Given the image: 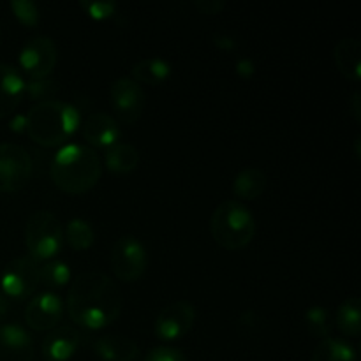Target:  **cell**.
<instances>
[{
  "label": "cell",
  "mask_w": 361,
  "mask_h": 361,
  "mask_svg": "<svg viewBox=\"0 0 361 361\" xmlns=\"http://www.w3.org/2000/svg\"><path fill=\"white\" fill-rule=\"evenodd\" d=\"M66 307L74 324L97 331L118 319L123 309V296L108 275L87 271L73 281Z\"/></svg>",
  "instance_id": "obj_1"
},
{
  "label": "cell",
  "mask_w": 361,
  "mask_h": 361,
  "mask_svg": "<svg viewBox=\"0 0 361 361\" xmlns=\"http://www.w3.org/2000/svg\"><path fill=\"white\" fill-rule=\"evenodd\" d=\"M49 176L55 187L71 196L87 194L102 176V162L88 145H66L53 157Z\"/></svg>",
  "instance_id": "obj_2"
},
{
  "label": "cell",
  "mask_w": 361,
  "mask_h": 361,
  "mask_svg": "<svg viewBox=\"0 0 361 361\" xmlns=\"http://www.w3.org/2000/svg\"><path fill=\"white\" fill-rule=\"evenodd\" d=\"M80 127V111L56 99L39 101L25 116V133L34 143L46 148L66 145Z\"/></svg>",
  "instance_id": "obj_3"
},
{
  "label": "cell",
  "mask_w": 361,
  "mask_h": 361,
  "mask_svg": "<svg viewBox=\"0 0 361 361\" xmlns=\"http://www.w3.org/2000/svg\"><path fill=\"white\" fill-rule=\"evenodd\" d=\"M210 231L219 247L226 250H242L256 236V219L240 201H222L212 214Z\"/></svg>",
  "instance_id": "obj_4"
},
{
  "label": "cell",
  "mask_w": 361,
  "mask_h": 361,
  "mask_svg": "<svg viewBox=\"0 0 361 361\" xmlns=\"http://www.w3.org/2000/svg\"><path fill=\"white\" fill-rule=\"evenodd\" d=\"M25 245L39 263L55 259L63 247V226L55 214L37 210L25 224Z\"/></svg>",
  "instance_id": "obj_5"
},
{
  "label": "cell",
  "mask_w": 361,
  "mask_h": 361,
  "mask_svg": "<svg viewBox=\"0 0 361 361\" xmlns=\"http://www.w3.org/2000/svg\"><path fill=\"white\" fill-rule=\"evenodd\" d=\"M109 267L120 282H126V284L137 282L148 267L147 249L136 236H122L113 243Z\"/></svg>",
  "instance_id": "obj_6"
},
{
  "label": "cell",
  "mask_w": 361,
  "mask_h": 361,
  "mask_svg": "<svg viewBox=\"0 0 361 361\" xmlns=\"http://www.w3.org/2000/svg\"><path fill=\"white\" fill-rule=\"evenodd\" d=\"M39 268H41V263L30 256L16 257L11 261L4 268L2 277H0L2 295L16 300V302H23V300L35 296L37 289L41 288Z\"/></svg>",
  "instance_id": "obj_7"
},
{
  "label": "cell",
  "mask_w": 361,
  "mask_h": 361,
  "mask_svg": "<svg viewBox=\"0 0 361 361\" xmlns=\"http://www.w3.org/2000/svg\"><path fill=\"white\" fill-rule=\"evenodd\" d=\"M34 175V161L23 147L0 143V192L13 194L23 189Z\"/></svg>",
  "instance_id": "obj_8"
},
{
  "label": "cell",
  "mask_w": 361,
  "mask_h": 361,
  "mask_svg": "<svg viewBox=\"0 0 361 361\" xmlns=\"http://www.w3.org/2000/svg\"><path fill=\"white\" fill-rule=\"evenodd\" d=\"M109 102L113 113L116 115V122L123 126H133L141 118L147 106V95L140 83L133 78H118L109 87Z\"/></svg>",
  "instance_id": "obj_9"
},
{
  "label": "cell",
  "mask_w": 361,
  "mask_h": 361,
  "mask_svg": "<svg viewBox=\"0 0 361 361\" xmlns=\"http://www.w3.org/2000/svg\"><path fill=\"white\" fill-rule=\"evenodd\" d=\"M59 51L53 39L39 35L28 39L20 51V67L32 81L46 80L55 71Z\"/></svg>",
  "instance_id": "obj_10"
},
{
  "label": "cell",
  "mask_w": 361,
  "mask_h": 361,
  "mask_svg": "<svg viewBox=\"0 0 361 361\" xmlns=\"http://www.w3.org/2000/svg\"><path fill=\"white\" fill-rule=\"evenodd\" d=\"M196 323V307L187 300H176L159 312L154 324L155 337L164 342H175L185 337Z\"/></svg>",
  "instance_id": "obj_11"
},
{
  "label": "cell",
  "mask_w": 361,
  "mask_h": 361,
  "mask_svg": "<svg viewBox=\"0 0 361 361\" xmlns=\"http://www.w3.org/2000/svg\"><path fill=\"white\" fill-rule=\"evenodd\" d=\"M66 305L56 293L44 291L32 296L25 309V323L34 331H51L62 321Z\"/></svg>",
  "instance_id": "obj_12"
},
{
  "label": "cell",
  "mask_w": 361,
  "mask_h": 361,
  "mask_svg": "<svg viewBox=\"0 0 361 361\" xmlns=\"http://www.w3.org/2000/svg\"><path fill=\"white\" fill-rule=\"evenodd\" d=\"M81 136L90 148H104L116 145L122 137L120 123L106 113H92L81 126Z\"/></svg>",
  "instance_id": "obj_13"
},
{
  "label": "cell",
  "mask_w": 361,
  "mask_h": 361,
  "mask_svg": "<svg viewBox=\"0 0 361 361\" xmlns=\"http://www.w3.org/2000/svg\"><path fill=\"white\" fill-rule=\"evenodd\" d=\"M34 341L20 324H0V361H34Z\"/></svg>",
  "instance_id": "obj_14"
},
{
  "label": "cell",
  "mask_w": 361,
  "mask_h": 361,
  "mask_svg": "<svg viewBox=\"0 0 361 361\" xmlns=\"http://www.w3.org/2000/svg\"><path fill=\"white\" fill-rule=\"evenodd\" d=\"M81 344V334L73 326H56L48 331L41 344L46 361H69Z\"/></svg>",
  "instance_id": "obj_15"
},
{
  "label": "cell",
  "mask_w": 361,
  "mask_h": 361,
  "mask_svg": "<svg viewBox=\"0 0 361 361\" xmlns=\"http://www.w3.org/2000/svg\"><path fill=\"white\" fill-rule=\"evenodd\" d=\"M23 76L20 71L7 63H0V120L16 111L25 95Z\"/></svg>",
  "instance_id": "obj_16"
},
{
  "label": "cell",
  "mask_w": 361,
  "mask_h": 361,
  "mask_svg": "<svg viewBox=\"0 0 361 361\" xmlns=\"http://www.w3.org/2000/svg\"><path fill=\"white\" fill-rule=\"evenodd\" d=\"M94 353L102 361H136L140 358V345L126 335H102L95 338Z\"/></svg>",
  "instance_id": "obj_17"
},
{
  "label": "cell",
  "mask_w": 361,
  "mask_h": 361,
  "mask_svg": "<svg viewBox=\"0 0 361 361\" xmlns=\"http://www.w3.org/2000/svg\"><path fill=\"white\" fill-rule=\"evenodd\" d=\"M334 62L345 80L358 83L361 80V42L356 37L342 39L334 48Z\"/></svg>",
  "instance_id": "obj_18"
},
{
  "label": "cell",
  "mask_w": 361,
  "mask_h": 361,
  "mask_svg": "<svg viewBox=\"0 0 361 361\" xmlns=\"http://www.w3.org/2000/svg\"><path fill=\"white\" fill-rule=\"evenodd\" d=\"M104 164L113 175H130L140 164V152L134 145L118 141L106 150Z\"/></svg>",
  "instance_id": "obj_19"
},
{
  "label": "cell",
  "mask_w": 361,
  "mask_h": 361,
  "mask_svg": "<svg viewBox=\"0 0 361 361\" xmlns=\"http://www.w3.org/2000/svg\"><path fill=\"white\" fill-rule=\"evenodd\" d=\"M130 74H133V80L136 83L159 87L171 76V66L164 59L148 56V59H141L140 62L134 63Z\"/></svg>",
  "instance_id": "obj_20"
},
{
  "label": "cell",
  "mask_w": 361,
  "mask_h": 361,
  "mask_svg": "<svg viewBox=\"0 0 361 361\" xmlns=\"http://www.w3.org/2000/svg\"><path fill=\"white\" fill-rule=\"evenodd\" d=\"M268 178L259 168H245L233 180V192L240 200L254 201L267 190Z\"/></svg>",
  "instance_id": "obj_21"
},
{
  "label": "cell",
  "mask_w": 361,
  "mask_h": 361,
  "mask_svg": "<svg viewBox=\"0 0 361 361\" xmlns=\"http://www.w3.org/2000/svg\"><path fill=\"white\" fill-rule=\"evenodd\" d=\"M337 330L345 337L356 338L361 334V302L358 296H349L338 305L334 316Z\"/></svg>",
  "instance_id": "obj_22"
},
{
  "label": "cell",
  "mask_w": 361,
  "mask_h": 361,
  "mask_svg": "<svg viewBox=\"0 0 361 361\" xmlns=\"http://www.w3.org/2000/svg\"><path fill=\"white\" fill-rule=\"evenodd\" d=\"M312 361H358V355L344 338L328 337L316 345Z\"/></svg>",
  "instance_id": "obj_23"
},
{
  "label": "cell",
  "mask_w": 361,
  "mask_h": 361,
  "mask_svg": "<svg viewBox=\"0 0 361 361\" xmlns=\"http://www.w3.org/2000/svg\"><path fill=\"white\" fill-rule=\"evenodd\" d=\"M95 242V233L85 219H73L63 229V243L73 250H88Z\"/></svg>",
  "instance_id": "obj_24"
},
{
  "label": "cell",
  "mask_w": 361,
  "mask_h": 361,
  "mask_svg": "<svg viewBox=\"0 0 361 361\" xmlns=\"http://www.w3.org/2000/svg\"><path fill=\"white\" fill-rule=\"evenodd\" d=\"M39 282L41 288H46L48 291H55V289L63 288L71 282V268L69 264L63 261H44L39 268Z\"/></svg>",
  "instance_id": "obj_25"
},
{
  "label": "cell",
  "mask_w": 361,
  "mask_h": 361,
  "mask_svg": "<svg viewBox=\"0 0 361 361\" xmlns=\"http://www.w3.org/2000/svg\"><path fill=\"white\" fill-rule=\"evenodd\" d=\"M303 321H305L307 331L321 341L330 337L331 330H334V314L326 307L314 305L307 309L303 314Z\"/></svg>",
  "instance_id": "obj_26"
},
{
  "label": "cell",
  "mask_w": 361,
  "mask_h": 361,
  "mask_svg": "<svg viewBox=\"0 0 361 361\" xmlns=\"http://www.w3.org/2000/svg\"><path fill=\"white\" fill-rule=\"evenodd\" d=\"M11 9H13L18 21L25 27H35L39 23L37 4L28 2V0H16V2H11Z\"/></svg>",
  "instance_id": "obj_27"
},
{
  "label": "cell",
  "mask_w": 361,
  "mask_h": 361,
  "mask_svg": "<svg viewBox=\"0 0 361 361\" xmlns=\"http://www.w3.org/2000/svg\"><path fill=\"white\" fill-rule=\"evenodd\" d=\"M80 7L95 21L109 20L116 13L115 2H92V0H85V2H80Z\"/></svg>",
  "instance_id": "obj_28"
},
{
  "label": "cell",
  "mask_w": 361,
  "mask_h": 361,
  "mask_svg": "<svg viewBox=\"0 0 361 361\" xmlns=\"http://www.w3.org/2000/svg\"><path fill=\"white\" fill-rule=\"evenodd\" d=\"M143 361H187V358L180 349L171 345H157L147 353Z\"/></svg>",
  "instance_id": "obj_29"
},
{
  "label": "cell",
  "mask_w": 361,
  "mask_h": 361,
  "mask_svg": "<svg viewBox=\"0 0 361 361\" xmlns=\"http://www.w3.org/2000/svg\"><path fill=\"white\" fill-rule=\"evenodd\" d=\"M56 87L55 83L48 80H39V81H30L25 87V92H28L32 99H41V101H48L51 99V95L55 94Z\"/></svg>",
  "instance_id": "obj_30"
},
{
  "label": "cell",
  "mask_w": 361,
  "mask_h": 361,
  "mask_svg": "<svg viewBox=\"0 0 361 361\" xmlns=\"http://www.w3.org/2000/svg\"><path fill=\"white\" fill-rule=\"evenodd\" d=\"M194 7L200 11L201 14H208V16H215V14L222 13L226 4L222 0H197L194 2Z\"/></svg>",
  "instance_id": "obj_31"
},
{
  "label": "cell",
  "mask_w": 361,
  "mask_h": 361,
  "mask_svg": "<svg viewBox=\"0 0 361 361\" xmlns=\"http://www.w3.org/2000/svg\"><path fill=\"white\" fill-rule=\"evenodd\" d=\"M254 71H256V66H254V62L250 59H240L236 62V73H238V76L250 78L254 74Z\"/></svg>",
  "instance_id": "obj_32"
},
{
  "label": "cell",
  "mask_w": 361,
  "mask_h": 361,
  "mask_svg": "<svg viewBox=\"0 0 361 361\" xmlns=\"http://www.w3.org/2000/svg\"><path fill=\"white\" fill-rule=\"evenodd\" d=\"M361 94L360 92H355V94H353V99L351 101H349V108H351V111H353V116H355L356 118V122H360L361 120Z\"/></svg>",
  "instance_id": "obj_33"
},
{
  "label": "cell",
  "mask_w": 361,
  "mask_h": 361,
  "mask_svg": "<svg viewBox=\"0 0 361 361\" xmlns=\"http://www.w3.org/2000/svg\"><path fill=\"white\" fill-rule=\"evenodd\" d=\"M215 44L221 49H235L236 44L231 37H226V35H215Z\"/></svg>",
  "instance_id": "obj_34"
},
{
  "label": "cell",
  "mask_w": 361,
  "mask_h": 361,
  "mask_svg": "<svg viewBox=\"0 0 361 361\" xmlns=\"http://www.w3.org/2000/svg\"><path fill=\"white\" fill-rule=\"evenodd\" d=\"M6 316H7V298L0 293V323H2Z\"/></svg>",
  "instance_id": "obj_35"
}]
</instances>
